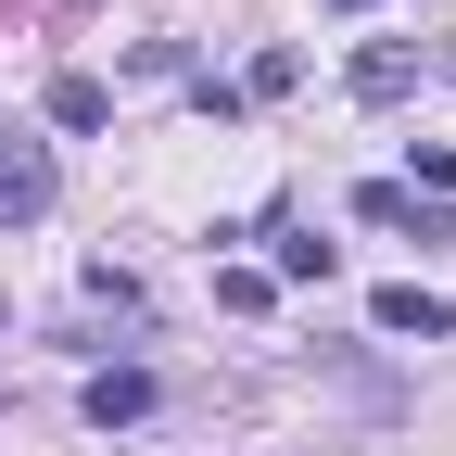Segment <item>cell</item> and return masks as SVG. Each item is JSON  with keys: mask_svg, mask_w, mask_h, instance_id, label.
<instances>
[{"mask_svg": "<svg viewBox=\"0 0 456 456\" xmlns=\"http://www.w3.org/2000/svg\"><path fill=\"white\" fill-rule=\"evenodd\" d=\"M368 317H380V330H419V342H444V330H456V305H444V292H419V279L368 292Z\"/></svg>", "mask_w": 456, "mask_h": 456, "instance_id": "3", "label": "cell"}, {"mask_svg": "<svg viewBox=\"0 0 456 456\" xmlns=\"http://www.w3.org/2000/svg\"><path fill=\"white\" fill-rule=\"evenodd\" d=\"M406 89H419L406 51H355V102H406Z\"/></svg>", "mask_w": 456, "mask_h": 456, "instance_id": "4", "label": "cell"}, {"mask_svg": "<svg viewBox=\"0 0 456 456\" xmlns=\"http://www.w3.org/2000/svg\"><path fill=\"white\" fill-rule=\"evenodd\" d=\"M102 114H114L102 77H51V127H102Z\"/></svg>", "mask_w": 456, "mask_h": 456, "instance_id": "5", "label": "cell"}, {"mask_svg": "<svg viewBox=\"0 0 456 456\" xmlns=\"http://www.w3.org/2000/svg\"><path fill=\"white\" fill-rule=\"evenodd\" d=\"M38 216H51V152L0 140V228H38Z\"/></svg>", "mask_w": 456, "mask_h": 456, "instance_id": "1", "label": "cell"}, {"mask_svg": "<svg viewBox=\"0 0 456 456\" xmlns=\"http://www.w3.org/2000/svg\"><path fill=\"white\" fill-rule=\"evenodd\" d=\"M266 241H279V279H330V241H317V228H266Z\"/></svg>", "mask_w": 456, "mask_h": 456, "instance_id": "6", "label": "cell"}, {"mask_svg": "<svg viewBox=\"0 0 456 456\" xmlns=\"http://www.w3.org/2000/svg\"><path fill=\"white\" fill-rule=\"evenodd\" d=\"M77 419H89V431H127V419H152V380H140V368H102V380L77 393Z\"/></svg>", "mask_w": 456, "mask_h": 456, "instance_id": "2", "label": "cell"}, {"mask_svg": "<svg viewBox=\"0 0 456 456\" xmlns=\"http://www.w3.org/2000/svg\"><path fill=\"white\" fill-rule=\"evenodd\" d=\"M355 216H368V228H419V203L393 191V178H368V191H355Z\"/></svg>", "mask_w": 456, "mask_h": 456, "instance_id": "7", "label": "cell"}, {"mask_svg": "<svg viewBox=\"0 0 456 456\" xmlns=\"http://www.w3.org/2000/svg\"><path fill=\"white\" fill-rule=\"evenodd\" d=\"M330 13H368V0H330Z\"/></svg>", "mask_w": 456, "mask_h": 456, "instance_id": "8", "label": "cell"}]
</instances>
